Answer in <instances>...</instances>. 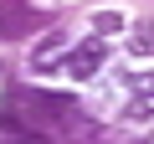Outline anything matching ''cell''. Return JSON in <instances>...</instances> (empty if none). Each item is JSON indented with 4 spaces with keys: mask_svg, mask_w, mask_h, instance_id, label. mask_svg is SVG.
Listing matches in <instances>:
<instances>
[{
    "mask_svg": "<svg viewBox=\"0 0 154 144\" xmlns=\"http://www.w3.org/2000/svg\"><path fill=\"white\" fill-rule=\"evenodd\" d=\"M128 88L139 98H154V72H128Z\"/></svg>",
    "mask_w": 154,
    "mask_h": 144,
    "instance_id": "5b68a950",
    "label": "cell"
},
{
    "mask_svg": "<svg viewBox=\"0 0 154 144\" xmlns=\"http://www.w3.org/2000/svg\"><path fill=\"white\" fill-rule=\"evenodd\" d=\"M149 144H154V139H149Z\"/></svg>",
    "mask_w": 154,
    "mask_h": 144,
    "instance_id": "ba28073f",
    "label": "cell"
},
{
    "mask_svg": "<svg viewBox=\"0 0 154 144\" xmlns=\"http://www.w3.org/2000/svg\"><path fill=\"white\" fill-rule=\"evenodd\" d=\"M36 72H57L62 67V36H51V41H41L36 46V62H31Z\"/></svg>",
    "mask_w": 154,
    "mask_h": 144,
    "instance_id": "7a4b0ae2",
    "label": "cell"
},
{
    "mask_svg": "<svg viewBox=\"0 0 154 144\" xmlns=\"http://www.w3.org/2000/svg\"><path fill=\"white\" fill-rule=\"evenodd\" d=\"M93 31H98V36H113V31H123V16H118V11H103V16H93Z\"/></svg>",
    "mask_w": 154,
    "mask_h": 144,
    "instance_id": "277c9868",
    "label": "cell"
},
{
    "mask_svg": "<svg viewBox=\"0 0 154 144\" xmlns=\"http://www.w3.org/2000/svg\"><path fill=\"white\" fill-rule=\"evenodd\" d=\"M123 118H128V124H134V118H149V103H128V108H123Z\"/></svg>",
    "mask_w": 154,
    "mask_h": 144,
    "instance_id": "8992f818",
    "label": "cell"
},
{
    "mask_svg": "<svg viewBox=\"0 0 154 144\" xmlns=\"http://www.w3.org/2000/svg\"><path fill=\"white\" fill-rule=\"evenodd\" d=\"M5 144H46V139H41V134H11Z\"/></svg>",
    "mask_w": 154,
    "mask_h": 144,
    "instance_id": "52a82bcc",
    "label": "cell"
},
{
    "mask_svg": "<svg viewBox=\"0 0 154 144\" xmlns=\"http://www.w3.org/2000/svg\"><path fill=\"white\" fill-rule=\"evenodd\" d=\"M128 52H134V57H149V52H154V26H134V31H128Z\"/></svg>",
    "mask_w": 154,
    "mask_h": 144,
    "instance_id": "3957f363",
    "label": "cell"
},
{
    "mask_svg": "<svg viewBox=\"0 0 154 144\" xmlns=\"http://www.w3.org/2000/svg\"><path fill=\"white\" fill-rule=\"evenodd\" d=\"M103 57H108V46H103V36H93V41H82V46H72L67 57H62V72L72 83H88V77H98V67H103Z\"/></svg>",
    "mask_w": 154,
    "mask_h": 144,
    "instance_id": "6da1fadb",
    "label": "cell"
}]
</instances>
